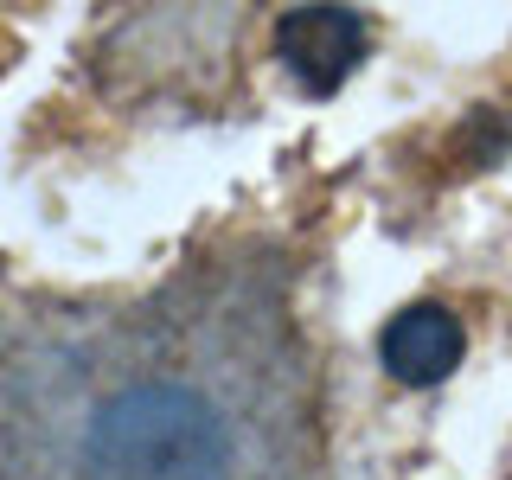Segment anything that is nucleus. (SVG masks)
Wrapping results in <instances>:
<instances>
[{
	"instance_id": "obj_1",
	"label": "nucleus",
	"mask_w": 512,
	"mask_h": 480,
	"mask_svg": "<svg viewBox=\"0 0 512 480\" xmlns=\"http://www.w3.org/2000/svg\"><path fill=\"white\" fill-rule=\"evenodd\" d=\"M276 378L244 346L205 352V320L103 308L52 352L0 365V480H301Z\"/></svg>"
},
{
	"instance_id": "obj_2",
	"label": "nucleus",
	"mask_w": 512,
	"mask_h": 480,
	"mask_svg": "<svg viewBox=\"0 0 512 480\" xmlns=\"http://www.w3.org/2000/svg\"><path fill=\"white\" fill-rule=\"evenodd\" d=\"M365 39H372V32H365V20L352 7H295V13L276 20V58L295 71V84L314 90V96H333L359 71Z\"/></svg>"
},
{
	"instance_id": "obj_3",
	"label": "nucleus",
	"mask_w": 512,
	"mask_h": 480,
	"mask_svg": "<svg viewBox=\"0 0 512 480\" xmlns=\"http://www.w3.org/2000/svg\"><path fill=\"white\" fill-rule=\"evenodd\" d=\"M461 352H468V333H461V320L442 301H416V308L391 314L378 333L384 372L404 378V384H442L461 365Z\"/></svg>"
}]
</instances>
